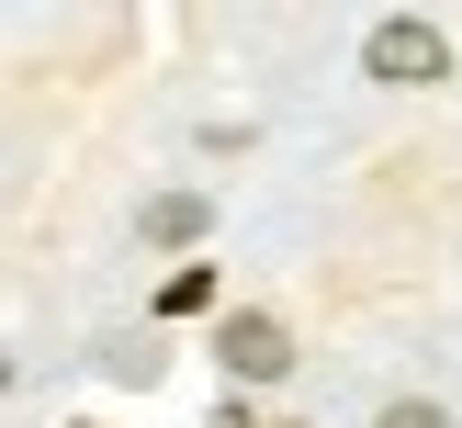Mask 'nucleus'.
Segmentation results:
<instances>
[{
	"instance_id": "1",
	"label": "nucleus",
	"mask_w": 462,
	"mask_h": 428,
	"mask_svg": "<svg viewBox=\"0 0 462 428\" xmlns=\"http://www.w3.org/2000/svg\"><path fill=\"white\" fill-rule=\"evenodd\" d=\"M361 68H373L383 90H429L451 68V45H440V23H418V12H383L373 23V45H361Z\"/></svg>"
},
{
	"instance_id": "2",
	"label": "nucleus",
	"mask_w": 462,
	"mask_h": 428,
	"mask_svg": "<svg viewBox=\"0 0 462 428\" xmlns=\"http://www.w3.org/2000/svg\"><path fill=\"white\" fill-rule=\"evenodd\" d=\"M226 372H237V383H282V372H293L282 315H226Z\"/></svg>"
},
{
	"instance_id": "3",
	"label": "nucleus",
	"mask_w": 462,
	"mask_h": 428,
	"mask_svg": "<svg viewBox=\"0 0 462 428\" xmlns=\"http://www.w3.org/2000/svg\"><path fill=\"white\" fill-rule=\"evenodd\" d=\"M147 237H158V248H192V237H203V203H192V192H158V203H147Z\"/></svg>"
},
{
	"instance_id": "4",
	"label": "nucleus",
	"mask_w": 462,
	"mask_h": 428,
	"mask_svg": "<svg viewBox=\"0 0 462 428\" xmlns=\"http://www.w3.org/2000/svg\"><path fill=\"white\" fill-rule=\"evenodd\" d=\"M373 428H451V405H418V395H395V405H383Z\"/></svg>"
},
{
	"instance_id": "5",
	"label": "nucleus",
	"mask_w": 462,
	"mask_h": 428,
	"mask_svg": "<svg viewBox=\"0 0 462 428\" xmlns=\"http://www.w3.org/2000/svg\"><path fill=\"white\" fill-rule=\"evenodd\" d=\"M0 383H12V360H0Z\"/></svg>"
}]
</instances>
